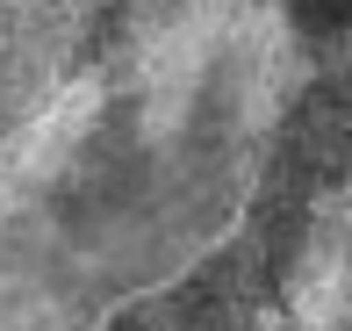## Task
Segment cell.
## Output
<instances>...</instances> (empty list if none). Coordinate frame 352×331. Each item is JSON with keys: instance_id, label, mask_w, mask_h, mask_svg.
I'll return each mask as SVG.
<instances>
[{"instance_id": "obj_1", "label": "cell", "mask_w": 352, "mask_h": 331, "mask_svg": "<svg viewBox=\"0 0 352 331\" xmlns=\"http://www.w3.org/2000/svg\"><path fill=\"white\" fill-rule=\"evenodd\" d=\"M195 0H0V331H137L223 137Z\"/></svg>"}]
</instances>
